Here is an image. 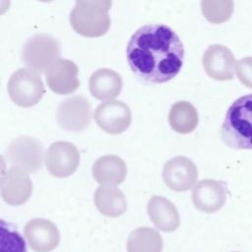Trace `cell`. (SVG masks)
<instances>
[{
  "mask_svg": "<svg viewBox=\"0 0 252 252\" xmlns=\"http://www.w3.org/2000/svg\"><path fill=\"white\" fill-rule=\"evenodd\" d=\"M78 73L79 69L73 61L58 59L46 70L47 86L53 93L58 94L74 93L80 86Z\"/></svg>",
  "mask_w": 252,
  "mask_h": 252,
  "instance_id": "cell-14",
  "label": "cell"
},
{
  "mask_svg": "<svg viewBox=\"0 0 252 252\" xmlns=\"http://www.w3.org/2000/svg\"><path fill=\"white\" fill-rule=\"evenodd\" d=\"M8 93L17 105L31 107L44 94V86L39 74L33 69L22 68L16 71L8 83Z\"/></svg>",
  "mask_w": 252,
  "mask_h": 252,
  "instance_id": "cell-3",
  "label": "cell"
},
{
  "mask_svg": "<svg viewBox=\"0 0 252 252\" xmlns=\"http://www.w3.org/2000/svg\"><path fill=\"white\" fill-rule=\"evenodd\" d=\"M204 17L212 24H221L230 19L233 0H201Z\"/></svg>",
  "mask_w": 252,
  "mask_h": 252,
  "instance_id": "cell-22",
  "label": "cell"
},
{
  "mask_svg": "<svg viewBox=\"0 0 252 252\" xmlns=\"http://www.w3.org/2000/svg\"><path fill=\"white\" fill-rule=\"evenodd\" d=\"M126 54L131 70L140 79L161 84L179 73L184 60V47L169 27L146 25L133 33Z\"/></svg>",
  "mask_w": 252,
  "mask_h": 252,
  "instance_id": "cell-1",
  "label": "cell"
},
{
  "mask_svg": "<svg viewBox=\"0 0 252 252\" xmlns=\"http://www.w3.org/2000/svg\"><path fill=\"white\" fill-rule=\"evenodd\" d=\"M27 172L15 165L3 170L1 196L7 204L19 206L26 203L32 196V182Z\"/></svg>",
  "mask_w": 252,
  "mask_h": 252,
  "instance_id": "cell-9",
  "label": "cell"
},
{
  "mask_svg": "<svg viewBox=\"0 0 252 252\" xmlns=\"http://www.w3.org/2000/svg\"><path fill=\"white\" fill-rule=\"evenodd\" d=\"M197 177L198 170L195 163L186 157H174L163 165V182L173 191L182 192L189 190L195 184Z\"/></svg>",
  "mask_w": 252,
  "mask_h": 252,
  "instance_id": "cell-10",
  "label": "cell"
},
{
  "mask_svg": "<svg viewBox=\"0 0 252 252\" xmlns=\"http://www.w3.org/2000/svg\"><path fill=\"white\" fill-rule=\"evenodd\" d=\"M94 200L96 209L102 215L111 218L123 215L128 206L125 195L115 186H99L94 193Z\"/></svg>",
  "mask_w": 252,
  "mask_h": 252,
  "instance_id": "cell-19",
  "label": "cell"
},
{
  "mask_svg": "<svg viewBox=\"0 0 252 252\" xmlns=\"http://www.w3.org/2000/svg\"><path fill=\"white\" fill-rule=\"evenodd\" d=\"M235 71L240 83L252 89V57H244L237 61Z\"/></svg>",
  "mask_w": 252,
  "mask_h": 252,
  "instance_id": "cell-24",
  "label": "cell"
},
{
  "mask_svg": "<svg viewBox=\"0 0 252 252\" xmlns=\"http://www.w3.org/2000/svg\"><path fill=\"white\" fill-rule=\"evenodd\" d=\"M108 11L91 5H76L70 14L73 30L87 37L101 36L110 27Z\"/></svg>",
  "mask_w": 252,
  "mask_h": 252,
  "instance_id": "cell-6",
  "label": "cell"
},
{
  "mask_svg": "<svg viewBox=\"0 0 252 252\" xmlns=\"http://www.w3.org/2000/svg\"><path fill=\"white\" fill-rule=\"evenodd\" d=\"M198 121V112L192 103L178 101L171 106L168 122L173 131L180 134L191 133L197 127Z\"/></svg>",
  "mask_w": 252,
  "mask_h": 252,
  "instance_id": "cell-20",
  "label": "cell"
},
{
  "mask_svg": "<svg viewBox=\"0 0 252 252\" xmlns=\"http://www.w3.org/2000/svg\"><path fill=\"white\" fill-rule=\"evenodd\" d=\"M94 120L104 132L120 134L130 126L132 114L130 108L124 102L109 100L96 107Z\"/></svg>",
  "mask_w": 252,
  "mask_h": 252,
  "instance_id": "cell-11",
  "label": "cell"
},
{
  "mask_svg": "<svg viewBox=\"0 0 252 252\" xmlns=\"http://www.w3.org/2000/svg\"><path fill=\"white\" fill-rule=\"evenodd\" d=\"M225 185L217 180L199 181L192 191V201L196 209L205 213H215L225 203Z\"/></svg>",
  "mask_w": 252,
  "mask_h": 252,
  "instance_id": "cell-15",
  "label": "cell"
},
{
  "mask_svg": "<svg viewBox=\"0 0 252 252\" xmlns=\"http://www.w3.org/2000/svg\"><path fill=\"white\" fill-rule=\"evenodd\" d=\"M203 66L206 73L218 81H228L233 78L235 58L231 51L221 44H213L203 55Z\"/></svg>",
  "mask_w": 252,
  "mask_h": 252,
  "instance_id": "cell-13",
  "label": "cell"
},
{
  "mask_svg": "<svg viewBox=\"0 0 252 252\" xmlns=\"http://www.w3.org/2000/svg\"><path fill=\"white\" fill-rule=\"evenodd\" d=\"M92 106L84 95L69 97L60 102L56 111V119L61 128L69 132H80L91 123Z\"/></svg>",
  "mask_w": 252,
  "mask_h": 252,
  "instance_id": "cell-7",
  "label": "cell"
},
{
  "mask_svg": "<svg viewBox=\"0 0 252 252\" xmlns=\"http://www.w3.org/2000/svg\"><path fill=\"white\" fill-rule=\"evenodd\" d=\"M92 172L94 179L100 185L116 186L124 181L127 166L119 157L105 155L94 161Z\"/></svg>",
  "mask_w": 252,
  "mask_h": 252,
  "instance_id": "cell-16",
  "label": "cell"
},
{
  "mask_svg": "<svg viewBox=\"0 0 252 252\" xmlns=\"http://www.w3.org/2000/svg\"><path fill=\"white\" fill-rule=\"evenodd\" d=\"M220 138L229 148L252 150V94L237 98L227 109Z\"/></svg>",
  "mask_w": 252,
  "mask_h": 252,
  "instance_id": "cell-2",
  "label": "cell"
},
{
  "mask_svg": "<svg viewBox=\"0 0 252 252\" xmlns=\"http://www.w3.org/2000/svg\"><path fill=\"white\" fill-rule=\"evenodd\" d=\"M44 162L51 175L63 178L74 173L80 163L77 148L69 142L52 143L45 153Z\"/></svg>",
  "mask_w": 252,
  "mask_h": 252,
  "instance_id": "cell-8",
  "label": "cell"
},
{
  "mask_svg": "<svg viewBox=\"0 0 252 252\" xmlns=\"http://www.w3.org/2000/svg\"><path fill=\"white\" fill-rule=\"evenodd\" d=\"M25 236L34 252H49L57 247L60 234L57 226L45 219H32L25 226Z\"/></svg>",
  "mask_w": 252,
  "mask_h": 252,
  "instance_id": "cell-12",
  "label": "cell"
},
{
  "mask_svg": "<svg viewBox=\"0 0 252 252\" xmlns=\"http://www.w3.org/2000/svg\"><path fill=\"white\" fill-rule=\"evenodd\" d=\"M76 5H91L100 7L106 11H109L112 5L111 0H76Z\"/></svg>",
  "mask_w": 252,
  "mask_h": 252,
  "instance_id": "cell-25",
  "label": "cell"
},
{
  "mask_svg": "<svg viewBox=\"0 0 252 252\" xmlns=\"http://www.w3.org/2000/svg\"><path fill=\"white\" fill-rule=\"evenodd\" d=\"M162 238L151 227H139L132 231L127 241L128 252H161Z\"/></svg>",
  "mask_w": 252,
  "mask_h": 252,
  "instance_id": "cell-21",
  "label": "cell"
},
{
  "mask_svg": "<svg viewBox=\"0 0 252 252\" xmlns=\"http://www.w3.org/2000/svg\"><path fill=\"white\" fill-rule=\"evenodd\" d=\"M39 1H41V2H50L52 0H39Z\"/></svg>",
  "mask_w": 252,
  "mask_h": 252,
  "instance_id": "cell-26",
  "label": "cell"
},
{
  "mask_svg": "<svg viewBox=\"0 0 252 252\" xmlns=\"http://www.w3.org/2000/svg\"><path fill=\"white\" fill-rule=\"evenodd\" d=\"M60 45L58 40L45 33L30 37L24 44L22 58L31 69L43 72L58 60Z\"/></svg>",
  "mask_w": 252,
  "mask_h": 252,
  "instance_id": "cell-4",
  "label": "cell"
},
{
  "mask_svg": "<svg viewBox=\"0 0 252 252\" xmlns=\"http://www.w3.org/2000/svg\"><path fill=\"white\" fill-rule=\"evenodd\" d=\"M1 252H27L22 235L3 220H1Z\"/></svg>",
  "mask_w": 252,
  "mask_h": 252,
  "instance_id": "cell-23",
  "label": "cell"
},
{
  "mask_svg": "<svg viewBox=\"0 0 252 252\" xmlns=\"http://www.w3.org/2000/svg\"><path fill=\"white\" fill-rule=\"evenodd\" d=\"M89 88L92 95L98 100H110L122 90V79L118 73L110 69H99L90 78Z\"/></svg>",
  "mask_w": 252,
  "mask_h": 252,
  "instance_id": "cell-18",
  "label": "cell"
},
{
  "mask_svg": "<svg viewBox=\"0 0 252 252\" xmlns=\"http://www.w3.org/2000/svg\"><path fill=\"white\" fill-rule=\"evenodd\" d=\"M5 154L13 165L28 172H36L42 166L43 146L34 137L21 136L12 140Z\"/></svg>",
  "mask_w": 252,
  "mask_h": 252,
  "instance_id": "cell-5",
  "label": "cell"
},
{
  "mask_svg": "<svg viewBox=\"0 0 252 252\" xmlns=\"http://www.w3.org/2000/svg\"><path fill=\"white\" fill-rule=\"evenodd\" d=\"M147 209L150 220L158 229L170 232L179 226L178 211L168 199L161 196H154L149 201Z\"/></svg>",
  "mask_w": 252,
  "mask_h": 252,
  "instance_id": "cell-17",
  "label": "cell"
}]
</instances>
